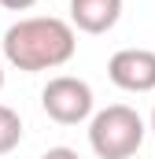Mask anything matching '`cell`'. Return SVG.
<instances>
[{
  "instance_id": "obj_2",
  "label": "cell",
  "mask_w": 155,
  "mask_h": 159,
  "mask_svg": "<svg viewBox=\"0 0 155 159\" xmlns=\"http://www.w3.org/2000/svg\"><path fill=\"white\" fill-rule=\"evenodd\" d=\"M144 144V119L129 104H111L89 119V148L100 159H133Z\"/></svg>"
},
{
  "instance_id": "obj_10",
  "label": "cell",
  "mask_w": 155,
  "mask_h": 159,
  "mask_svg": "<svg viewBox=\"0 0 155 159\" xmlns=\"http://www.w3.org/2000/svg\"><path fill=\"white\" fill-rule=\"evenodd\" d=\"M0 89H4V70H0Z\"/></svg>"
},
{
  "instance_id": "obj_4",
  "label": "cell",
  "mask_w": 155,
  "mask_h": 159,
  "mask_svg": "<svg viewBox=\"0 0 155 159\" xmlns=\"http://www.w3.org/2000/svg\"><path fill=\"white\" fill-rule=\"evenodd\" d=\"M107 78L126 93H155V52L152 48H118L107 59Z\"/></svg>"
},
{
  "instance_id": "obj_6",
  "label": "cell",
  "mask_w": 155,
  "mask_h": 159,
  "mask_svg": "<svg viewBox=\"0 0 155 159\" xmlns=\"http://www.w3.org/2000/svg\"><path fill=\"white\" fill-rule=\"evenodd\" d=\"M19 141H22V119H19V111L7 107V104H0V156L15 152Z\"/></svg>"
},
{
  "instance_id": "obj_7",
  "label": "cell",
  "mask_w": 155,
  "mask_h": 159,
  "mask_svg": "<svg viewBox=\"0 0 155 159\" xmlns=\"http://www.w3.org/2000/svg\"><path fill=\"white\" fill-rule=\"evenodd\" d=\"M41 159H81L74 152V148H63V144H59V148H48V152H41Z\"/></svg>"
},
{
  "instance_id": "obj_3",
  "label": "cell",
  "mask_w": 155,
  "mask_h": 159,
  "mask_svg": "<svg viewBox=\"0 0 155 159\" xmlns=\"http://www.w3.org/2000/svg\"><path fill=\"white\" fill-rule=\"evenodd\" d=\"M41 107L59 126H78V122L92 119L96 96H92L89 81L74 78V74H59V78H48V85L41 89Z\"/></svg>"
},
{
  "instance_id": "obj_1",
  "label": "cell",
  "mask_w": 155,
  "mask_h": 159,
  "mask_svg": "<svg viewBox=\"0 0 155 159\" xmlns=\"http://www.w3.org/2000/svg\"><path fill=\"white\" fill-rule=\"evenodd\" d=\"M0 44H4V59L15 70L37 74V70H55L74 59L78 34L67 19L33 15V19H19L15 26H7Z\"/></svg>"
},
{
  "instance_id": "obj_8",
  "label": "cell",
  "mask_w": 155,
  "mask_h": 159,
  "mask_svg": "<svg viewBox=\"0 0 155 159\" xmlns=\"http://www.w3.org/2000/svg\"><path fill=\"white\" fill-rule=\"evenodd\" d=\"M37 0H0V7H7V11H26V7H33Z\"/></svg>"
},
{
  "instance_id": "obj_5",
  "label": "cell",
  "mask_w": 155,
  "mask_h": 159,
  "mask_svg": "<svg viewBox=\"0 0 155 159\" xmlns=\"http://www.w3.org/2000/svg\"><path fill=\"white\" fill-rule=\"evenodd\" d=\"M122 19V0H70V26L81 34H107Z\"/></svg>"
},
{
  "instance_id": "obj_9",
  "label": "cell",
  "mask_w": 155,
  "mask_h": 159,
  "mask_svg": "<svg viewBox=\"0 0 155 159\" xmlns=\"http://www.w3.org/2000/svg\"><path fill=\"white\" fill-rule=\"evenodd\" d=\"M152 133H155V107H152Z\"/></svg>"
}]
</instances>
